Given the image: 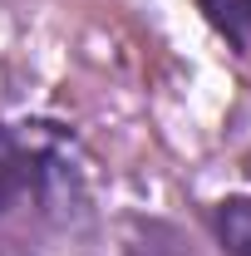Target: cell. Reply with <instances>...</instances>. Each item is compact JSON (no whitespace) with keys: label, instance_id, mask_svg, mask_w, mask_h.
<instances>
[{"label":"cell","instance_id":"6da1fadb","mask_svg":"<svg viewBox=\"0 0 251 256\" xmlns=\"http://www.w3.org/2000/svg\"><path fill=\"white\" fill-rule=\"evenodd\" d=\"M54 148L60 133H50V124H34L30 133L0 124V217L25 197V192L44 188L60 168H54Z\"/></svg>","mask_w":251,"mask_h":256},{"label":"cell","instance_id":"7a4b0ae2","mask_svg":"<svg viewBox=\"0 0 251 256\" xmlns=\"http://www.w3.org/2000/svg\"><path fill=\"white\" fill-rule=\"evenodd\" d=\"M217 236L232 256H251V197H232L217 207Z\"/></svg>","mask_w":251,"mask_h":256},{"label":"cell","instance_id":"3957f363","mask_svg":"<svg viewBox=\"0 0 251 256\" xmlns=\"http://www.w3.org/2000/svg\"><path fill=\"white\" fill-rule=\"evenodd\" d=\"M202 10L236 50L251 44V0H202Z\"/></svg>","mask_w":251,"mask_h":256}]
</instances>
